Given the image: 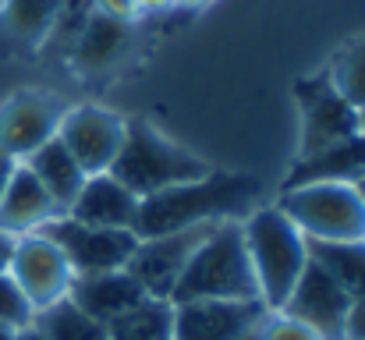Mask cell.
<instances>
[{
	"label": "cell",
	"instance_id": "obj_1",
	"mask_svg": "<svg viewBox=\"0 0 365 340\" xmlns=\"http://www.w3.org/2000/svg\"><path fill=\"white\" fill-rule=\"evenodd\" d=\"M259 199V181L248 174H206L174 188H163L156 195L138 199V217H135V234L138 237H160L174 234L185 227L202 224H224L238 220L252 210Z\"/></svg>",
	"mask_w": 365,
	"mask_h": 340
},
{
	"label": "cell",
	"instance_id": "obj_2",
	"mask_svg": "<svg viewBox=\"0 0 365 340\" xmlns=\"http://www.w3.org/2000/svg\"><path fill=\"white\" fill-rule=\"evenodd\" d=\"M206 298H217V302H255L259 298L242 220H224L213 227L170 291V305L206 302Z\"/></svg>",
	"mask_w": 365,
	"mask_h": 340
},
{
	"label": "cell",
	"instance_id": "obj_3",
	"mask_svg": "<svg viewBox=\"0 0 365 340\" xmlns=\"http://www.w3.org/2000/svg\"><path fill=\"white\" fill-rule=\"evenodd\" d=\"M245 248L255 269V284H259V298L269 312H280L287 294L294 291L298 277L309 266V237L291 224L280 206H266V210H252L248 220L242 224Z\"/></svg>",
	"mask_w": 365,
	"mask_h": 340
},
{
	"label": "cell",
	"instance_id": "obj_4",
	"mask_svg": "<svg viewBox=\"0 0 365 340\" xmlns=\"http://www.w3.org/2000/svg\"><path fill=\"white\" fill-rule=\"evenodd\" d=\"M110 174L121 181L128 192L145 199V195H156L163 188L206 177L210 167L199 156H192L188 149H181L170 138H163L145 120H131V124H124V142L118 149V160H114Z\"/></svg>",
	"mask_w": 365,
	"mask_h": 340
},
{
	"label": "cell",
	"instance_id": "obj_5",
	"mask_svg": "<svg viewBox=\"0 0 365 340\" xmlns=\"http://www.w3.org/2000/svg\"><path fill=\"white\" fill-rule=\"evenodd\" d=\"M280 213L309 241H365V199L355 185L319 181L284 188Z\"/></svg>",
	"mask_w": 365,
	"mask_h": 340
},
{
	"label": "cell",
	"instance_id": "obj_6",
	"mask_svg": "<svg viewBox=\"0 0 365 340\" xmlns=\"http://www.w3.org/2000/svg\"><path fill=\"white\" fill-rule=\"evenodd\" d=\"M39 234H46L68 255L75 277L124 269L128 259H131V252H135V244H138V234L135 230H110V227L78 224L68 213L53 217Z\"/></svg>",
	"mask_w": 365,
	"mask_h": 340
},
{
	"label": "cell",
	"instance_id": "obj_7",
	"mask_svg": "<svg viewBox=\"0 0 365 340\" xmlns=\"http://www.w3.org/2000/svg\"><path fill=\"white\" fill-rule=\"evenodd\" d=\"M7 273L14 277V284L32 302L36 316L43 309L64 302L68 291H71V280H75V269H71L68 255L46 234H39V230L14 241V255H11Z\"/></svg>",
	"mask_w": 365,
	"mask_h": 340
},
{
	"label": "cell",
	"instance_id": "obj_8",
	"mask_svg": "<svg viewBox=\"0 0 365 340\" xmlns=\"http://www.w3.org/2000/svg\"><path fill=\"white\" fill-rule=\"evenodd\" d=\"M217 224H202V227H185L174 234H160V237H138L131 259H128V273L142 284V291L149 298L170 302L174 284L181 280L188 259L195 255V248L206 241V234Z\"/></svg>",
	"mask_w": 365,
	"mask_h": 340
},
{
	"label": "cell",
	"instance_id": "obj_9",
	"mask_svg": "<svg viewBox=\"0 0 365 340\" xmlns=\"http://www.w3.org/2000/svg\"><path fill=\"white\" fill-rule=\"evenodd\" d=\"M64 103L50 93H14L0 107V156L21 163L39 145L57 138L64 120Z\"/></svg>",
	"mask_w": 365,
	"mask_h": 340
},
{
	"label": "cell",
	"instance_id": "obj_10",
	"mask_svg": "<svg viewBox=\"0 0 365 340\" xmlns=\"http://www.w3.org/2000/svg\"><path fill=\"white\" fill-rule=\"evenodd\" d=\"M294 93L302 107V156L359 135V110L334 89L330 75L305 78Z\"/></svg>",
	"mask_w": 365,
	"mask_h": 340
},
{
	"label": "cell",
	"instance_id": "obj_11",
	"mask_svg": "<svg viewBox=\"0 0 365 340\" xmlns=\"http://www.w3.org/2000/svg\"><path fill=\"white\" fill-rule=\"evenodd\" d=\"M269 309L255 302H181L174 305L170 340H242L262 326Z\"/></svg>",
	"mask_w": 365,
	"mask_h": 340
},
{
	"label": "cell",
	"instance_id": "obj_12",
	"mask_svg": "<svg viewBox=\"0 0 365 340\" xmlns=\"http://www.w3.org/2000/svg\"><path fill=\"white\" fill-rule=\"evenodd\" d=\"M124 124L128 120H121L114 110L75 107V110L64 113V120L57 128V138L86 174H103L118 160V149L124 142Z\"/></svg>",
	"mask_w": 365,
	"mask_h": 340
},
{
	"label": "cell",
	"instance_id": "obj_13",
	"mask_svg": "<svg viewBox=\"0 0 365 340\" xmlns=\"http://www.w3.org/2000/svg\"><path fill=\"white\" fill-rule=\"evenodd\" d=\"M348 305H351L348 291L316 259H309L305 273L298 277V284L287 294V302H284L280 312L291 316V319H298V323H305V326H312L323 340H344Z\"/></svg>",
	"mask_w": 365,
	"mask_h": 340
},
{
	"label": "cell",
	"instance_id": "obj_14",
	"mask_svg": "<svg viewBox=\"0 0 365 340\" xmlns=\"http://www.w3.org/2000/svg\"><path fill=\"white\" fill-rule=\"evenodd\" d=\"M68 298H71L86 316H93L96 323L107 326V323L128 316L131 309H138L149 294L142 291V284H138L128 269H110V273H86V277H75Z\"/></svg>",
	"mask_w": 365,
	"mask_h": 340
},
{
	"label": "cell",
	"instance_id": "obj_15",
	"mask_svg": "<svg viewBox=\"0 0 365 340\" xmlns=\"http://www.w3.org/2000/svg\"><path fill=\"white\" fill-rule=\"evenodd\" d=\"M68 217H75L78 224L110 227V230H135L138 195L128 192L110 170H103V174H89L86 185H82V192L75 195Z\"/></svg>",
	"mask_w": 365,
	"mask_h": 340
},
{
	"label": "cell",
	"instance_id": "obj_16",
	"mask_svg": "<svg viewBox=\"0 0 365 340\" xmlns=\"http://www.w3.org/2000/svg\"><path fill=\"white\" fill-rule=\"evenodd\" d=\"M53 217H61V213H57L53 199L46 195V188L36 181V174L25 163H14L11 181L0 195V230L11 237H25V234L43 230Z\"/></svg>",
	"mask_w": 365,
	"mask_h": 340
},
{
	"label": "cell",
	"instance_id": "obj_17",
	"mask_svg": "<svg viewBox=\"0 0 365 340\" xmlns=\"http://www.w3.org/2000/svg\"><path fill=\"white\" fill-rule=\"evenodd\" d=\"M131 46V25L128 18H114L103 11H93L78 39L71 43V61L82 75H107L118 68Z\"/></svg>",
	"mask_w": 365,
	"mask_h": 340
},
{
	"label": "cell",
	"instance_id": "obj_18",
	"mask_svg": "<svg viewBox=\"0 0 365 340\" xmlns=\"http://www.w3.org/2000/svg\"><path fill=\"white\" fill-rule=\"evenodd\" d=\"M365 174V135H351L337 145H327L319 153L298 156V163L291 167L284 188H298V185H319V181H337V185H359Z\"/></svg>",
	"mask_w": 365,
	"mask_h": 340
},
{
	"label": "cell",
	"instance_id": "obj_19",
	"mask_svg": "<svg viewBox=\"0 0 365 340\" xmlns=\"http://www.w3.org/2000/svg\"><path fill=\"white\" fill-rule=\"evenodd\" d=\"M32 174H36V181L46 188V195L53 199V206H57V213H68L71 210V202H75V195L82 192V185H86V170L75 163V156L61 145V138H50L46 145H39L29 160H21Z\"/></svg>",
	"mask_w": 365,
	"mask_h": 340
},
{
	"label": "cell",
	"instance_id": "obj_20",
	"mask_svg": "<svg viewBox=\"0 0 365 340\" xmlns=\"http://www.w3.org/2000/svg\"><path fill=\"white\" fill-rule=\"evenodd\" d=\"M309 255L348 291V298L365 294V241H309Z\"/></svg>",
	"mask_w": 365,
	"mask_h": 340
},
{
	"label": "cell",
	"instance_id": "obj_21",
	"mask_svg": "<svg viewBox=\"0 0 365 340\" xmlns=\"http://www.w3.org/2000/svg\"><path fill=\"white\" fill-rule=\"evenodd\" d=\"M174 305L160 298H145L128 316L107 323V340H170Z\"/></svg>",
	"mask_w": 365,
	"mask_h": 340
},
{
	"label": "cell",
	"instance_id": "obj_22",
	"mask_svg": "<svg viewBox=\"0 0 365 340\" xmlns=\"http://www.w3.org/2000/svg\"><path fill=\"white\" fill-rule=\"evenodd\" d=\"M36 330L46 340H107V326L86 316L71 298L43 309L36 316Z\"/></svg>",
	"mask_w": 365,
	"mask_h": 340
},
{
	"label": "cell",
	"instance_id": "obj_23",
	"mask_svg": "<svg viewBox=\"0 0 365 340\" xmlns=\"http://www.w3.org/2000/svg\"><path fill=\"white\" fill-rule=\"evenodd\" d=\"M57 7H61V0H4V21L18 39L39 43L50 36Z\"/></svg>",
	"mask_w": 365,
	"mask_h": 340
},
{
	"label": "cell",
	"instance_id": "obj_24",
	"mask_svg": "<svg viewBox=\"0 0 365 340\" xmlns=\"http://www.w3.org/2000/svg\"><path fill=\"white\" fill-rule=\"evenodd\" d=\"M330 82H334V89H337L355 110H362L365 107V39L351 43V46L334 61Z\"/></svg>",
	"mask_w": 365,
	"mask_h": 340
},
{
	"label": "cell",
	"instance_id": "obj_25",
	"mask_svg": "<svg viewBox=\"0 0 365 340\" xmlns=\"http://www.w3.org/2000/svg\"><path fill=\"white\" fill-rule=\"evenodd\" d=\"M36 323V309L25 298V291L14 284L11 273H0V326L11 330H29Z\"/></svg>",
	"mask_w": 365,
	"mask_h": 340
},
{
	"label": "cell",
	"instance_id": "obj_26",
	"mask_svg": "<svg viewBox=\"0 0 365 340\" xmlns=\"http://www.w3.org/2000/svg\"><path fill=\"white\" fill-rule=\"evenodd\" d=\"M255 334H259V340H323L312 326H305V323H298L284 312H269Z\"/></svg>",
	"mask_w": 365,
	"mask_h": 340
},
{
	"label": "cell",
	"instance_id": "obj_27",
	"mask_svg": "<svg viewBox=\"0 0 365 340\" xmlns=\"http://www.w3.org/2000/svg\"><path fill=\"white\" fill-rule=\"evenodd\" d=\"M344 340H365V294L362 298H351V305H348Z\"/></svg>",
	"mask_w": 365,
	"mask_h": 340
},
{
	"label": "cell",
	"instance_id": "obj_28",
	"mask_svg": "<svg viewBox=\"0 0 365 340\" xmlns=\"http://www.w3.org/2000/svg\"><path fill=\"white\" fill-rule=\"evenodd\" d=\"M93 4H96V11L114 14V18H131L138 7V0H93Z\"/></svg>",
	"mask_w": 365,
	"mask_h": 340
},
{
	"label": "cell",
	"instance_id": "obj_29",
	"mask_svg": "<svg viewBox=\"0 0 365 340\" xmlns=\"http://www.w3.org/2000/svg\"><path fill=\"white\" fill-rule=\"evenodd\" d=\"M14 241H18V237H11V234H4V230H0V273H7V266H11Z\"/></svg>",
	"mask_w": 365,
	"mask_h": 340
},
{
	"label": "cell",
	"instance_id": "obj_30",
	"mask_svg": "<svg viewBox=\"0 0 365 340\" xmlns=\"http://www.w3.org/2000/svg\"><path fill=\"white\" fill-rule=\"evenodd\" d=\"M11 170H14V160L0 156V195H4V188H7V181H11Z\"/></svg>",
	"mask_w": 365,
	"mask_h": 340
},
{
	"label": "cell",
	"instance_id": "obj_31",
	"mask_svg": "<svg viewBox=\"0 0 365 340\" xmlns=\"http://www.w3.org/2000/svg\"><path fill=\"white\" fill-rule=\"evenodd\" d=\"M18 340H46V337H43V334L36 330V323H32L29 330H21V334H18Z\"/></svg>",
	"mask_w": 365,
	"mask_h": 340
},
{
	"label": "cell",
	"instance_id": "obj_32",
	"mask_svg": "<svg viewBox=\"0 0 365 340\" xmlns=\"http://www.w3.org/2000/svg\"><path fill=\"white\" fill-rule=\"evenodd\" d=\"M21 330H11V326H0V340H18Z\"/></svg>",
	"mask_w": 365,
	"mask_h": 340
},
{
	"label": "cell",
	"instance_id": "obj_33",
	"mask_svg": "<svg viewBox=\"0 0 365 340\" xmlns=\"http://www.w3.org/2000/svg\"><path fill=\"white\" fill-rule=\"evenodd\" d=\"M170 0H138V7H167Z\"/></svg>",
	"mask_w": 365,
	"mask_h": 340
},
{
	"label": "cell",
	"instance_id": "obj_34",
	"mask_svg": "<svg viewBox=\"0 0 365 340\" xmlns=\"http://www.w3.org/2000/svg\"><path fill=\"white\" fill-rule=\"evenodd\" d=\"M359 131H362V135H365V107H362V110H359Z\"/></svg>",
	"mask_w": 365,
	"mask_h": 340
},
{
	"label": "cell",
	"instance_id": "obj_35",
	"mask_svg": "<svg viewBox=\"0 0 365 340\" xmlns=\"http://www.w3.org/2000/svg\"><path fill=\"white\" fill-rule=\"evenodd\" d=\"M355 188H359V192H362V199H365V174H362V181H359V185H355Z\"/></svg>",
	"mask_w": 365,
	"mask_h": 340
},
{
	"label": "cell",
	"instance_id": "obj_36",
	"mask_svg": "<svg viewBox=\"0 0 365 340\" xmlns=\"http://www.w3.org/2000/svg\"><path fill=\"white\" fill-rule=\"evenodd\" d=\"M242 340H259V334H248V337H242Z\"/></svg>",
	"mask_w": 365,
	"mask_h": 340
},
{
	"label": "cell",
	"instance_id": "obj_37",
	"mask_svg": "<svg viewBox=\"0 0 365 340\" xmlns=\"http://www.w3.org/2000/svg\"><path fill=\"white\" fill-rule=\"evenodd\" d=\"M181 4H202V0H181Z\"/></svg>",
	"mask_w": 365,
	"mask_h": 340
}]
</instances>
